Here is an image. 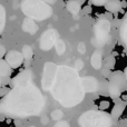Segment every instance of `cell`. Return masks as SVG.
I'll use <instances>...</instances> for the list:
<instances>
[{
  "instance_id": "cell-1",
  "label": "cell",
  "mask_w": 127,
  "mask_h": 127,
  "mask_svg": "<svg viewBox=\"0 0 127 127\" xmlns=\"http://www.w3.org/2000/svg\"><path fill=\"white\" fill-rule=\"evenodd\" d=\"M45 97L33 83L13 87L0 100L1 114L9 118H26L37 116L45 108Z\"/></svg>"
},
{
  "instance_id": "cell-2",
  "label": "cell",
  "mask_w": 127,
  "mask_h": 127,
  "mask_svg": "<svg viewBox=\"0 0 127 127\" xmlns=\"http://www.w3.org/2000/svg\"><path fill=\"white\" fill-rule=\"evenodd\" d=\"M47 92H50L54 98L66 108H72L80 104L86 94L78 71L68 66L56 67Z\"/></svg>"
},
{
  "instance_id": "cell-3",
  "label": "cell",
  "mask_w": 127,
  "mask_h": 127,
  "mask_svg": "<svg viewBox=\"0 0 127 127\" xmlns=\"http://www.w3.org/2000/svg\"><path fill=\"white\" fill-rule=\"evenodd\" d=\"M20 8L24 15L33 21H44L53 16V8L44 1H22L20 3Z\"/></svg>"
},
{
  "instance_id": "cell-4",
  "label": "cell",
  "mask_w": 127,
  "mask_h": 127,
  "mask_svg": "<svg viewBox=\"0 0 127 127\" xmlns=\"http://www.w3.org/2000/svg\"><path fill=\"white\" fill-rule=\"evenodd\" d=\"M78 124L80 127H110L113 119L110 114L101 110H87L80 115Z\"/></svg>"
},
{
  "instance_id": "cell-5",
  "label": "cell",
  "mask_w": 127,
  "mask_h": 127,
  "mask_svg": "<svg viewBox=\"0 0 127 127\" xmlns=\"http://www.w3.org/2000/svg\"><path fill=\"white\" fill-rule=\"evenodd\" d=\"M127 90V83L125 75L121 70L112 72L108 80V94L113 99H117Z\"/></svg>"
},
{
  "instance_id": "cell-6",
  "label": "cell",
  "mask_w": 127,
  "mask_h": 127,
  "mask_svg": "<svg viewBox=\"0 0 127 127\" xmlns=\"http://www.w3.org/2000/svg\"><path fill=\"white\" fill-rule=\"evenodd\" d=\"M110 25L109 20L105 19H99L98 21L95 24L94 28H93V46L95 47H104L106 45L109 37L110 32Z\"/></svg>"
},
{
  "instance_id": "cell-7",
  "label": "cell",
  "mask_w": 127,
  "mask_h": 127,
  "mask_svg": "<svg viewBox=\"0 0 127 127\" xmlns=\"http://www.w3.org/2000/svg\"><path fill=\"white\" fill-rule=\"evenodd\" d=\"M59 39V33L55 29H49L42 33L39 39V48L42 50H49L55 46L56 41Z\"/></svg>"
},
{
  "instance_id": "cell-8",
  "label": "cell",
  "mask_w": 127,
  "mask_h": 127,
  "mask_svg": "<svg viewBox=\"0 0 127 127\" xmlns=\"http://www.w3.org/2000/svg\"><path fill=\"white\" fill-rule=\"evenodd\" d=\"M33 74L32 70L30 69H25L20 71L13 79H11V85L12 87H20V86H26L32 83Z\"/></svg>"
},
{
  "instance_id": "cell-9",
  "label": "cell",
  "mask_w": 127,
  "mask_h": 127,
  "mask_svg": "<svg viewBox=\"0 0 127 127\" xmlns=\"http://www.w3.org/2000/svg\"><path fill=\"white\" fill-rule=\"evenodd\" d=\"M4 62L9 65L11 69H17L24 63V57L22 54L18 50H10L4 56Z\"/></svg>"
},
{
  "instance_id": "cell-10",
  "label": "cell",
  "mask_w": 127,
  "mask_h": 127,
  "mask_svg": "<svg viewBox=\"0 0 127 127\" xmlns=\"http://www.w3.org/2000/svg\"><path fill=\"white\" fill-rule=\"evenodd\" d=\"M81 86L85 93H95L99 89V81L96 77L93 76H85L80 78Z\"/></svg>"
},
{
  "instance_id": "cell-11",
  "label": "cell",
  "mask_w": 127,
  "mask_h": 127,
  "mask_svg": "<svg viewBox=\"0 0 127 127\" xmlns=\"http://www.w3.org/2000/svg\"><path fill=\"white\" fill-rule=\"evenodd\" d=\"M119 40L122 42V46L127 51V13L124 17V20L121 25V28H119Z\"/></svg>"
},
{
  "instance_id": "cell-12",
  "label": "cell",
  "mask_w": 127,
  "mask_h": 127,
  "mask_svg": "<svg viewBox=\"0 0 127 127\" xmlns=\"http://www.w3.org/2000/svg\"><path fill=\"white\" fill-rule=\"evenodd\" d=\"M125 107H126L125 103L122 100L115 104V106L112 109V114H110V117H112L113 121H116V119H118L119 117L122 116V114H123L124 110H125Z\"/></svg>"
},
{
  "instance_id": "cell-13",
  "label": "cell",
  "mask_w": 127,
  "mask_h": 127,
  "mask_svg": "<svg viewBox=\"0 0 127 127\" xmlns=\"http://www.w3.org/2000/svg\"><path fill=\"white\" fill-rule=\"evenodd\" d=\"M90 63L95 69H101V67H103V54L99 50L94 51L92 58H90Z\"/></svg>"
},
{
  "instance_id": "cell-14",
  "label": "cell",
  "mask_w": 127,
  "mask_h": 127,
  "mask_svg": "<svg viewBox=\"0 0 127 127\" xmlns=\"http://www.w3.org/2000/svg\"><path fill=\"white\" fill-rule=\"evenodd\" d=\"M66 8L67 10L74 16V18L76 17L79 13V11L81 10V2L79 1H75V0H71V1H67L66 2Z\"/></svg>"
},
{
  "instance_id": "cell-15",
  "label": "cell",
  "mask_w": 127,
  "mask_h": 127,
  "mask_svg": "<svg viewBox=\"0 0 127 127\" xmlns=\"http://www.w3.org/2000/svg\"><path fill=\"white\" fill-rule=\"evenodd\" d=\"M21 28L25 32H28V33H35L36 31L38 30V27H37V25L35 24V21L29 19V18H26V19L24 20Z\"/></svg>"
},
{
  "instance_id": "cell-16",
  "label": "cell",
  "mask_w": 127,
  "mask_h": 127,
  "mask_svg": "<svg viewBox=\"0 0 127 127\" xmlns=\"http://www.w3.org/2000/svg\"><path fill=\"white\" fill-rule=\"evenodd\" d=\"M105 9L110 13H116L118 11H121L122 9V3L119 0H112V1H107L106 2L105 6Z\"/></svg>"
},
{
  "instance_id": "cell-17",
  "label": "cell",
  "mask_w": 127,
  "mask_h": 127,
  "mask_svg": "<svg viewBox=\"0 0 127 127\" xmlns=\"http://www.w3.org/2000/svg\"><path fill=\"white\" fill-rule=\"evenodd\" d=\"M12 72V69L4 62V59H0V77L1 78H9Z\"/></svg>"
},
{
  "instance_id": "cell-18",
  "label": "cell",
  "mask_w": 127,
  "mask_h": 127,
  "mask_svg": "<svg viewBox=\"0 0 127 127\" xmlns=\"http://www.w3.org/2000/svg\"><path fill=\"white\" fill-rule=\"evenodd\" d=\"M115 64H116V59L114 56H108L103 60V68L107 70H112L114 68Z\"/></svg>"
},
{
  "instance_id": "cell-19",
  "label": "cell",
  "mask_w": 127,
  "mask_h": 127,
  "mask_svg": "<svg viewBox=\"0 0 127 127\" xmlns=\"http://www.w3.org/2000/svg\"><path fill=\"white\" fill-rule=\"evenodd\" d=\"M22 57H24V59L26 60H30L31 58H32V55H33V51H32V48H31L29 45H25L24 48H22Z\"/></svg>"
},
{
  "instance_id": "cell-20",
  "label": "cell",
  "mask_w": 127,
  "mask_h": 127,
  "mask_svg": "<svg viewBox=\"0 0 127 127\" xmlns=\"http://www.w3.org/2000/svg\"><path fill=\"white\" fill-rule=\"evenodd\" d=\"M6 26V9L0 3V33L3 31Z\"/></svg>"
},
{
  "instance_id": "cell-21",
  "label": "cell",
  "mask_w": 127,
  "mask_h": 127,
  "mask_svg": "<svg viewBox=\"0 0 127 127\" xmlns=\"http://www.w3.org/2000/svg\"><path fill=\"white\" fill-rule=\"evenodd\" d=\"M55 47H56V51H57V54L59 56H62L63 54L66 51V45H65V42H64L62 39H58L57 41H56Z\"/></svg>"
},
{
  "instance_id": "cell-22",
  "label": "cell",
  "mask_w": 127,
  "mask_h": 127,
  "mask_svg": "<svg viewBox=\"0 0 127 127\" xmlns=\"http://www.w3.org/2000/svg\"><path fill=\"white\" fill-rule=\"evenodd\" d=\"M63 112L60 109H55L53 113H51V118L54 119V121H59V119L63 118Z\"/></svg>"
},
{
  "instance_id": "cell-23",
  "label": "cell",
  "mask_w": 127,
  "mask_h": 127,
  "mask_svg": "<svg viewBox=\"0 0 127 127\" xmlns=\"http://www.w3.org/2000/svg\"><path fill=\"white\" fill-rule=\"evenodd\" d=\"M83 67H84V63L81 62L80 59H77L76 60V64H75V68H74V69L77 70V71H79V70L83 69Z\"/></svg>"
},
{
  "instance_id": "cell-24",
  "label": "cell",
  "mask_w": 127,
  "mask_h": 127,
  "mask_svg": "<svg viewBox=\"0 0 127 127\" xmlns=\"http://www.w3.org/2000/svg\"><path fill=\"white\" fill-rule=\"evenodd\" d=\"M108 107H110V103L108 100H103L99 104V108L101 109V112H103V109H107Z\"/></svg>"
},
{
  "instance_id": "cell-25",
  "label": "cell",
  "mask_w": 127,
  "mask_h": 127,
  "mask_svg": "<svg viewBox=\"0 0 127 127\" xmlns=\"http://www.w3.org/2000/svg\"><path fill=\"white\" fill-rule=\"evenodd\" d=\"M7 54V50H6V47L3 46V45L0 42V59H2V58L6 56Z\"/></svg>"
},
{
  "instance_id": "cell-26",
  "label": "cell",
  "mask_w": 127,
  "mask_h": 127,
  "mask_svg": "<svg viewBox=\"0 0 127 127\" xmlns=\"http://www.w3.org/2000/svg\"><path fill=\"white\" fill-rule=\"evenodd\" d=\"M54 127H70V126H69V123H68V122L62 121V122H57Z\"/></svg>"
},
{
  "instance_id": "cell-27",
  "label": "cell",
  "mask_w": 127,
  "mask_h": 127,
  "mask_svg": "<svg viewBox=\"0 0 127 127\" xmlns=\"http://www.w3.org/2000/svg\"><path fill=\"white\" fill-rule=\"evenodd\" d=\"M9 92H10V89L8 87H1L0 88V97H4Z\"/></svg>"
},
{
  "instance_id": "cell-28",
  "label": "cell",
  "mask_w": 127,
  "mask_h": 127,
  "mask_svg": "<svg viewBox=\"0 0 127 127\" xmlns=\"http://www.w3.org/2000/svg\"><path fill=\"white\" fill-rule=\"evenodd\" d=\"M110 74H112V71L110 70H107V69H101V75H103L105 78H109V76H110Z\"/></svg>"
},
{
  "instance_id": "cell-29",
  "label": "cell",
  "mask_w": 127,
  "mask_h": 127,
  "mask_svg": "<svg viewBox=\"0 0 127 127\" xmlns=\"http://www.w3.org/2000/svg\"><path fill=\"white\" fill-rule=\"evenodd\" d=\"M106 2L107 1H90L89 3H92V4H94V6H105L106 4Z\"/></svg>"
},
{
  "instance_id": "cell-30",
  "label": "cell",
  "mask_w": 127,
  "mask_h": 127,
  "mask_svg": "<svg viewBox=\"0 0 127 127\" xmlns=\"http://www.w3.org/2000/svg\"><path fill=\"white\" fill-rule=\"evenodd\" d=\"M78 51H79L80 54H85L86 47H85V45H84L83 42H80V44H79V46H78Z\"/></svg>"
},
{
  "instance_id": "cell-31",
  "label": "cell",
  "mask_w": 127,
  "mask_h": 127,
  "mask_svg": "<svg viewBox=\"0 0 127 127\" xmlns=\"http://www.w3.org/2000/svg\"><path fill=\"white\" fill-rule=\"evenodd\" d=\"M84 11H85L86 13H90L92 12V8H90L89 6H86L85 8H84Z\"/></svg>"
},
{
  "instance_id": "cell-32",
  "label": "cell",
  "mask_w": 127,
  "mask_h": 127,
  "mask_svg": "<svg viewBox=\"0 0 127 127\" xmlns=\"http://www.w3.org/2000/svg\"><path fill=\"white\" fill-rule=\"evenodd\" d=\"M121 3H122V8H126L127 7V2L126 1H121Z\"/></svg>"
},
{
  "instance_id": "cell-33",
  "label": "cell",
  "mask_w": 127,
  "mask_h": 127,
  "mask_svg": "<svg viewBox=\"0 0 127 127\" xmlns=\"http://www.w3.org/2000/svg\"><path fill=\"white\" fill-rule=\"evenodd\" d=\"M4 121H6V117L1 114V115H0V122H4Z\"/></svg>"
},
{
  "instance_id": "cell-34",
  "label": "cell",
  "mask_w": 127,
  "mask_h": 127,
  "mask_svg": "<svg viewBox=\"0 0 127 127\" xmlns=\"http://www.w3.org/2000/svg\"><path fill=\"white\" fill-rule=\"evenodd\" d=\"M124 75H125V78H126V83H127V67L125 68V70H124Z\"/></svg>"
},
{
  "instance_id": "cell-35",
  "label": "cell",
  "mask_w": 127,
  "mask_h": 127,
  "mask_svg": "<svg viewBox=\"0 0 127 127\" xmlns=\"http://www.w3.org/2000/svg\"><path fill=\"white\" fill-rule=\"evenodd\" d=\"M1 85H2V79H1V77H0V87H1Z\"/></svg>"
},
{
  "instance_id": "cell-36",
  "label": "cell",
  "mask_w": 127,
  "mask_h": 127,
  "mask_svg": "<svg viewBox=\"0 0 127 127\" xmlns=\"http://www.w3.org/2000/svg\"><path fill=\"white\" fill-rule=\"evenodd\" d=\"M0 115H1V108H0Z\"/></svg>"
},
{
  "instance_id": "cell-37",
  "label": "cell",
  "mask_w": 127,
  "mask_h": 127,
  "mask_svg": "<svg viewBox=\"0 0 127 127\" xmlns=\"http://www.w3.org/2000/svg\"><path fill=\"white\" fill-rule=\"evenodd\" d=\"M30 127H35V126H30Z\"/></svg>"
}]
</instances>
